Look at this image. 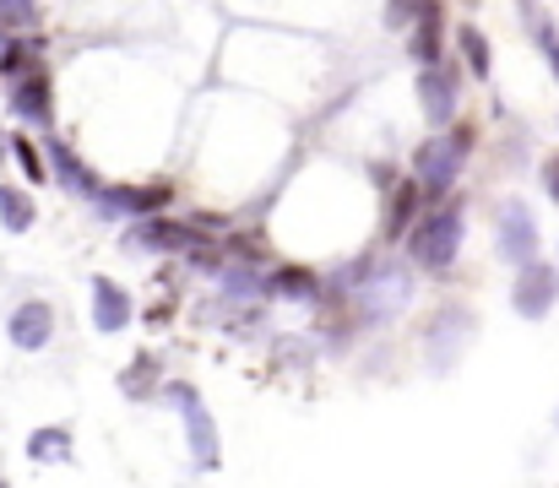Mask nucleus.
<instances>
[{"mask_svg": "<svg viewBox=\"0 0 559 488\" xmlns=\"http://www.w3.org/2000/svg\"><path fill=\"white\" fill-rule=\"evenodd\" d=\"M456 82H462L456 66H418V109H424L429 126H451L456 98H462Z\"/></svg>", "mask_w": 559, "mask_h": 488, "instance_id": "nucleus-5", "label": "nucleus"}, {"mask_svg": "<svg viewBox=\"0 0 559 488\" xmlns=\"http://www.w3.org/2000/svg\"><path fill=\"white\" fill-rule=\"evenodd\" d=\"M136 245H147V250H190V245H201L195 239V228L186 223H169V217H136Z\"/></svg>", "mask_w": 559, "mask_h": 488, "instance_id": "nucleus-15", "label": "nucleus"}, {"mask_svg": "<svg viewBox=\"0 0 559 488\" xmlns=\"http://www.w3.org/2000/svg\"><path fill=\"white\" fill-rule=\"evenodd\" d=\"M44 168H55L49 179H60L66 190H76V195H87V201L98 195V179H93V168L76 158V153H71L60 136H49V163H44Z\"/></svg>", "mask_w": 559, "mask_h": 488, "instance_id": "nucleus-14", "label": "nucleus"}, {"mask_svg": "<svg viewBox=\"0 0 559 488\" xmlns=\"http://www.w3.org/2000/svg\"><path fill=\"white\" fill-rule=\"evenodd\" d=\"M511 305H516L522 321H544V316L559 305V272L549 266V261H527V266H516Z\"/></svg>", "mask_w": 559, "mask_h": 488, "instance_id": "nucleus-3", "label": "nucleus"}, {"mask_svg": "<svg viewBox=\"0 0 559 488\" xmlns=\"http://www.w3.org/2000/svg\"><path fill=\"white\" fill-rule=\"evenodd\" d=\"M33 22V0H0V33H16Z\"/></svg>", "mask_w": 559, "mask_h": 488, "instance_id": "nucleus-22", "label": "nucleus"}, {"mask_svg": "<svg viewBox=\"0 0 559 488\" xmlns=\"http://www.w3.org/2000/svg\"><path fill=\"white\" fill-rule=\"evenodd\" d=\"M11 347H22V353H38V347H49V336H55V310L44 305V299H27V305H16L11 310Z\"/></svg>", "mask_w": 559, "mask_h": 488, "instance_id": "nucleus-10", "label": "nucleus"}, {"mask_svg": "<svg viewBox=\"0 0 559 488\" xmlns=\"http://www.w3.org/2000/svg\"><path fill=\"white\" fill-rule=\"evenodd\" d=\"M473 336V316H462V310H440L435 325H429V369H451V358H456V347Z\"/></svg>", "mask_w": 559, "mask_h": 488, "instance_id": "nucleus-12", "label": "nucleus"}, {"mask_svg": "<svg viewBox=\"0 0 559 488\" xmlns=\"http://www.w3.org/2000/svg\"><path fill=\"white\" fill-rule=\"evenodd\" d=\"M418 5H424V0H391V5H385V22H391V27H407V22L418 16Z\"/></svg>", "mask_w": 559, "mask_h": 488, "instance_id": "nucleus-25", "label": "nucleus"}, {"mask_svg": "<svg viewBox=\"0 0 559 488\" xmlns=\"http://www.w3.org/2000/svg\"><path fill=\"white\" fill-rule=\"evenodd\" d=\"M462 201H445V206H435L429 217H418V228H407V250H413V261L418 266H429V272H445L451 261H456V250H462Z\"/></svg>", "mask_w": 559, "mask_h": 488, "instance_id": "nucleus-2", "label": "nucleus"}, {"mask_svg": "<svg viewBox=\"0 0 559 488\" xmlns=\"http://www.w3.org/2000/svg\"><path fill=\"white\" fill-rule=\"evenodd\" d=\"M0 223H5L11 234H27V228L38 223V206H33V195H27L22 185H0Z\"/></svg>", "mask_w": 559, "mask_h": 488, "instance_id": "nucleus-16", "label": "nucleus"}, {"mask_svg": "<svg viewBox=\"0 0 559 488\" xmlns=\"http://www.w3.org/2000/svg\"><path fill=\"white\" fill-rule=\"evenodd\" d=\"M169 402L186 413V429H190V456L201 462V467H217V424H212V413L195 402V391L190 385H169Z\"/></svg>", "mask_w": 559, "mask_h": 488, "instance_id": "nucleus-7", "label": "nucleus"}, {"mask_svg": "<svg viewBox=\"0 0 559 488\" xmlns=\"http://www.w3.org/2000/svg\"><path fill=\"white\" fill-rule=\"evenodd\" d=\"M27 462H71V435L66 429H38L27 440Z\"/></svg>", "mask_w": 559, "mask_h": 488, "instance_id": "nucleus-19", "label": "nucleus"}, {"mask_svg": "<svg viewBox=\"0 0 559 488\" xmlns=\"http://www.w3.org/2000/svg\"><path fill=\"white\" fill-rule=\"evenodd\" d=\"M538 49H544V60L555 66V82H559V27L555 22H538Z\"/></svg>", "mask_w": 559, "mask_h": 488, "instance_id": "nucleus-23", "label": "nucleus"}, {"mask_svg": "<svg viewBox=\"0 0 559 488\" xmlns=\"http://www.w3.org/2000/svg\"><path fill=\"white\" fill-rule=\"evenodd\" d=\"M407 294H413V283H407V272H396V266H374V277L365 283V294H359V305H365V316H396L402 305H407Z\"/></svg>", "mask_w": 559, "mask_h": 488, "instance_id": "nucleus-11", "label": "nucleus"}, {"mask_svg": "<svg viewBox=\"0 0 559 488\" xmlns=\"http://www.w3.org/2000/svg\"><path fill=\"white\" fill-rule=\"evenodd\" d=\"M131 294L115 283V277H93V325L98 331H126L131 325Z\"/></svg>", "mask_w": 559, "mask_h": 488, "instance_id": "nucleus-13", "label": "nucleus"}, {"mask_svg": "<svg viewBox=\"0 0 559 488\" xmlns=\"http://www.w3.org/2000/svg\"><path fill=\"white\" fill-rule=\"evenodd\" d=\"M407 55H413V66H440V55H445V11H440V0L418 5L413 33H407Z\"/></svg>", "mask_w": 559, "mask_h": 488, "instance_id": "nucleus-8", "label": "nucleus"}, {"mask_svg": "<svg viewBox=\"0 0 559 488\" xmlns=\"http://www.w3.org/2000/svg\"><path fill=\"white\" fill-rule=\"evenodd\" d=\"M147 374H153V358H136V364L126 369V391H131V396H142V380H147Z\"/></svg>", "mask_w": 559, "mask_h": 488, "instance_id": "nucleus-26", "label": "nucleus"}, {"mask_svg": "<svg viewBox=\"0 0 559 488\" xmlns=\"http://www.w3.org/2000/svg\"><path fill=\"white\" fill-rule=\"evenodd\" d=\"M223 283H228L234 299H239V294H245V299H261V283H255L250 272H223Z\"/></svg>", "mask_w": 559, "mask_h": 488, "instance_id": "nucleus-24", "label": "nucleus"}, {"mask_svg": "<svg viewBox=\"0 0 559 488\" xmlns=\"http://www.w3.org/2000/svg\"><path fill=\"white\" fill-rule=\"evenodd\" d=\"M418 185L413 179H402L396 190H391V206H385V234H407L413 228V212H418Z\"/></svg>", "mask_w": 559, "mask_h": 488, "instance_id": "nucleus-17", "label": "nucleus"}, {"mask_svg": "<svg viewBox=\"0 0 559 488\" xmlns=\"http://www.w3.org/2000/svg\"><path fill=\"white\" fill-rule=\"evenodd\" d=\"M451 44L462 49V60H467V71H473V76H489L495 55H489V38H484L478 27H456V38H451Z\"/></svg>", "mask_w": 559, "mask_h": 488, "instance_id": "nucleus-18", "label": "nucleus"}, {"mask_svg": "<svg viewBox=\"0 0 559 488\" xmlns=\"http://www.w3.org/2000/svg\"><path fill=\"white\" fill-rule=\"evenodd\" d=\"M544 190H549V195L559 201V153H555L549 163H544Z\"/></svg>", "mask_w": 559, "mask_h": 488, "instance_id": "nucleus-27", "label": "nucleus"}, {"mask_svg": "<svg viewBox=\"0 0 559 488\" xmlns=\"http://www.w3.org/2000/svg\"><path fill=\"white\" fill-rule=\"evenodd\" d=\"M5 153H11V158H16V168L27 174V185H44V179H49V168H44V153H38V147H33V142H27L22 131H16V136L5 142Z\"/></svg>", "mask_w": 559, "mask_h": 488, "instance_id": "nucleus-21", "label": "nucleus"}, {"mask_svg": "<svg viewBox=\"0 0 559 488\" xmlns=\"http://www.w3.org/2000/svg\"><path fill=\"white\" fill-rule=\"evenodd\" d=\"M462 5H478V0H462Z\"/></svg>", "mask_w": 559, "mask_h": 488, "instance_id": "nucleus-28", "label": "nucleus"}, {"mask_svg": "<svg viewBox=\"0 0 559 488\" xmlns=\"http://www.w3.org/2000/svg\"><path fill=\"white\" fill-rule=\"evenodd\" d=\"M5 104H11L16 120H27V126H38V131H49V120H55V93H49V76H44L38 66L22 71V76H11Z\"/></svg>", "mask_w": 559, "mask_h": 488, "instance_id": "nucleus-6", "label": "nucleus"}, {"mask_svg": "<svg viewBox=\"0 0 559 488\" xmlns=\"http://www.w3.org/2000/svg\"><path fill=\"white\" fill-rule=\"evenodd\" d=\"M0 488H5V484H0Z\"/></svg>", "mask_w": 559, "mask_h": 488, "instance_id": "nucleus-29", "label": "nucleus"}, {"mask_svg": "<svg viewBox=\"0 0 559 488\" xmlns=\"http://www.w3.org/2000/svg\"><path fill=\"white\" fill-rule=\"evenodd\" d=\"M473 142H478L473 126H451L445 136L418 142V153H413V185H418V195H429V201L451 195V185L462 174V158L473 153Z\"/></svg>", "mask_w": 559, "mask_h": 488, "instance_id": "nucleus-1", "label": "nucleus"}, {"mask_svg": "<svg viewBox=\"0 0 559 488\" xmlns=\"http://www.w3.org/2000/svg\"><path fill=\"white\" fill-rule=\"evenodd\" d=\"M500 261L506 266H527L538 261V223H533V206L527 201H500Z\"/></svg>", "mask_w": 559, "mask_h": 488, "instance_id": "nucleus-4", "label": "nucleus"}, {"mask_svg": "<svg viewBox=\"0 0 559 488\" xmlns=\"http://www.w3.org/2000/svg\"><path fill=\"white\" fill-rule=\"evenodd\" d=\"M272 288L288 294V299H316V294H321L316 272H305V266H283V272H272Z\"/></svg>", "mask_w": 559, "mask_h": 488, "instance_id": "nucleus-20", "label": "nucleus"}, {"mask_svg": "<svg viewBox=\"0 0 559 488\" xmlns=\"http://www.w3.org/2000/svg\"><path fill=\"white\" fill-rule=\"evenodd\" d=\"M104 212H120V217H153L164 201H169V185H98V195H93Z\"/></svg>", "mask_w": 559, "mask_h": 488, "instance_id": "nucleus-9", "label": "nucleus"}]
</instances>
